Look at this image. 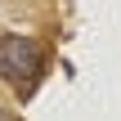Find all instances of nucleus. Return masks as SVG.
<instances>
[{"instance_id": "nucleus-2", "label": "nucleus", "mask_w": 121, "mask_h": 121, "mask_svg": "<svg viewBox=\"0 0 121 121\" xmlns=\"http://www.w3.org/2000/svg\"><path fill=\"white\" fill-rule=\"evenodd\" d=\"M0 121H9V117H4V112H0Z\"/></svg>"}, {"instance_id": "nucleus-1", "label": "nucleus", "mask_w": 121, "mask_h": 121, "mask_svg": "<svg viewBox=\"0 0 121 121\" xmlns=\"http://www.w3.org/2000/svg\"><path fill=\"white\" fill-rule=\"evenodd\" d=\"M36 72H40V45L31 36H0V76L22 90L36 81Z\"/></svg>"}]
</instances>
